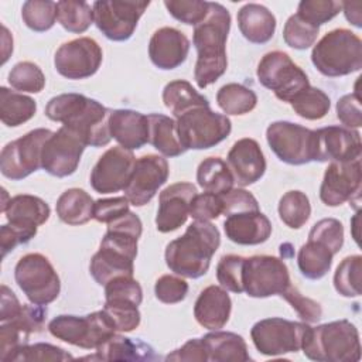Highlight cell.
I'll return each instance as SVG.
<instances>
[{
	"label": "cell",
	"mask_w": 362,
	"mask_h": 362,
	"mask_svg": "<svg viewBox=\"0 0 362 362\" xmlns=\"http://www.w3.org/2000/svg\"><path fill=\"white\" fill-rule=\"evenodd\" d=\"M143 223L134 212H127L107 223L99 250L92 256L89 272L95 281L105 286L116 277H133L137 242Z\"/></svg>",
	"instance_id": "obj_1"
},
{
	"label": "cell",
	"mask_w": 362,
	"mask_h": 362,
	"mask_svg": "<svg viewBox=\"0 0 362 362\" xmlns=\"http://www.w3.org/2000/svg\"><path fill=\"white\" fill-rule=\"evenodd\" d=\"M110 112L96 99L81 93L57 95L45 106V116L49 120L62 123L90 147H103L112 140Z\"/></svg>",
	"instance_id": "obj_2"
},
{
	"label": "cell",
	"mask_w": 362,
	"mask_h": 362,
	"mask_svg": "<svg viewBox=\"0 0 362 362\" xmlns=\"http://www.w3.org/2000/svg\"><path fill=\"white\" fill-rule=\"evenodd\" d=\"M230 14L219 3H209L206 17L194 27L192 42L197 49L194 79L199 89L215 83L228 68L226 40Z\"/></svg>",
	"instance_id": "obj_3"
},
{
	"label": "cell",
	"mask_w": 362,
	"mask_h": 362,
	"mask_svg": "<svg viewBox=\"0 0 362 362\" xmlns=\"http://www.w3.org/2000/svg\"><path fill=\"white\" fill-rule=\"evenodd\" d=\"M221 245V233L212 222L194 221L182 236L165 247V264L187 279H199L209 270L212 256Z\"/></svg>",
	"instance_id": "obj_4"
},
{
	"label": "cell",
	"mask_w": 362,
	"mask_h": 362,
	"mask_svg": "<svg viewBox=\"0 0 362 362\" xmlns=\"http://www.w3.org/2000/svg\"><path fill=\"white\" fill-rule=\"evenodd\" d=\"M301 351L317 362H358L361 341L358 328L348 320H338L310 327Z\"/></svg>",
	"instance_id": "obj_5"
},
{
	"label": "cell",
	"mask_w": 362,
	"mask_h": 362,
	"mask_svg": "<svg viewBox=\"0 0 362 362\" xmlns=\"http://www.w3.org/2000/svg\"><path fill=\"white\" fill-rule=\"evenodd\" d=\"M311 62L329 78L358 72L362 68V41L351 30H331L314 45Z\"/></svg>",
	"instance_id": "obj_6"
},
{
	"label": "cell",
	"mask_w": 362,
	"mask_h": 362,
	"mask_svg": "<svg viewBox=\"0 0 362 362\" xmlns=\"http://www.w3.org/2000/svg\"><path fill=\"white\" fill-rule=\"evenodd\" d=\"M178 137L185 150H206L223 141L232 130L226 115L216 113L211 106L194 107L177 117Z\"/></svg>",
	"instance_id": "obj_7"
},
{
	"label": "cell",
	"mask_w": 362,
	"mask_h": 362,
	"mask_svg": "<svg viewBox=\"0 0 362 362\" xmlns=\"http://www.w3.org/2000/svg\"><path fill=\"white\" fill-rule=\"evenodd\" d=\"M48 331L57 339L83 349H96L117 332L105 310L83 317L68 314L57 315L48 322Z\"/></svg>",
	"instance_id": "obj_8"
},
{
	"label": "cell",
	"mask_w": 362,
	"mask_h": 362,
	"mask_svg": "<svg viewBox=\"0 0 362 362\" xmlns=\"http://www.w3.org/2000/svg\"><path fill=\"white\" fill-rule=\"evenodd\" d=\"M259 82L273 90L277 99L290 103L310 86L307 74L283 51H270L257 64Z\"/></svg>",
	"instance_id": "obj_9"
},
{
	"label": "cell",
	"mask_w": 362,
	"mask_h": 362,
	"mask_svg": "<svg viewBox=\"0 0 362 362\" xmlns=\"http://www.w3.org/2000/svg\"><path fill=\"white\" fill-rule=\"evenodd\" d=\"M14 279L33 304L47 305L55 301L61 291L59 276L48 257L41 253L24 255L14 267Z\"/></svg>",
	"instance_id": "obj_10"
},
{
	"label": "cell",
	"mask_w": 362,
	"mask_h": 362,
	"mask_svg": "<svg viewBox=\"0 0 362 362\" xmlns=\"http://www.w3.org/2000/svg\"><path fill=\"white\" fill-rule=\"evenodd\" d=\"M308 328V322L304 321L272 317L257 321L250 329V338L262 355L280 356L300 351Z\"/></svg>",
	"instance_id": "obj_11"
},
{
	"label": "cell",
	"mask_w": 362,
	"mask_h": 362,
	"mask_svg": "<svg viewBox=\"0 0 362 362\" xmlns=\"http://www.w3.org/2000/svg\"><path fill=\"white\" fill-rule=\"evenodd\" d=\"M290 284V273L281 259L269 255L245 257L242 286L249 297L281 296Z\"/></svg>",
	"instance_id": "obj_12"
},
{
	"label": "cell",
	"mask_w": 362,
	"mask_h": 362,
	"mask_svg": "<svg viewBox=\"0 0 362 362\" xmlns=\"http://www.w3.org/2000/svg\"><path fill=\"white\" fill-rule=\"evenodd\" d=\"M52 133L40 127L7 143L0 154L1 174L8 180L20 181L41 168L42 147Z\"/></svg>",
	"instance_id": "obj_13"
},
{
	"label": "cell",
	"mask_w": 362,
	"mask_h": 362,
	"mask_svg": "<svg viewBox=\"0 0 362 362\" xmlns=\"http://www.w3.org/2000/svg\"><path fill=\"white\" fill-rule=\"evenodd\" d=\"M266 139L277 158L290 165L314 161V130L301 124L279 120L269 124Z\"/></svg>",
	"instance_id": "obj_14"
},
{
	"label": "cell",
	"mask_w": 362,
	"mask_h": 362,
	"mask_svg": "<svg viewBox=\"0 0 362 362\" xmlns=\"http://www.w3.org/2000/svg\"><path fill=\"white\" fill-rule=\"evenodd\" d=\"M150 1L100 0L92 4L93 23L110 41L129 40Z\"/></svg>",
	"instance_id": "obj_15"
},
{
	"label": "cell",
	"mask_w": 362,
	"mask_h": 362,
	"mask_svg": "<svg viewBox=\"0 0 362 362\" xmlns=\"http://www.w3.org/2000/svg\"><path fill=\"white\" fill-rule=\"evenodd\" d=\"M102 59L100 45L93 38L79 37L59 45L54 55V65L66 79H85L98 72Z\"/></svg>",
	"instance_id": "obj_16"
},
{
	"label": "cell",
	"mask_w": 362,
	"mask_h": 362,
	"mask_svg": "<svg viewBox=\"0 0 362 362\" xmlns=\"http://www.w3.org/2000/svg\"><path fill=\"white\" fill-rule=\"evenodd\" d=\"M362 189L361 158L352 161H331L320 187V199L327 206H339L358 201Z\"/></svg>",
	"instance_id": "obj_17"
},
{
	"label": "cell",
	"mask_w": 362,
	"mask_h": 362,
	"mask_svg": "<svg viewBox=\"0 0 362 362\" xmlns=\"http://www.w3.org/2000/svg\"><path fill=\"white\" fill-rule=\"evenodd\" d=\"M86 144L78 134L61 126L42 147L41 168L58 178L72 175L79 165Z\"/></svg>",
	"instance_id": "obj_18"
},
{
	"label": "cell",
	"mask_w": 362,
	"mask_h": 362,
	"mask_svg": "<svg viewBox=\"0 0 362 362\" xmlns=\"http://www.w3.org/2000/svg\"><path fill=\"white\" fill-rule=\"evenodd\" d=\"M170 175V167L164 157L146 154L136 158L133 173L126 185L124 197L134 206L148 204L158 188L165 184Z\"/></svg>",
	"instance_id": "obj_19"
},
{
	"label": "cell",
	"mask_w": 362,
	"mask_h": 362,
	"mask_svg": "<svg viewBox=\"0 0 362 362\" xmlns=\"http://www.w3.org/2000/svg\"><path fill=\"white\" fill-rule=\"evenodd\" d=\"M136 157L132 150L115 146L106 150L90 171V187L99 194H113L126 188Z\"/></svg>",
	"instance_id": "obj_20"
},
{
	"label": "cell",
	"mask_w": 362,
	"mask_h": 362,
	"mask_svg": "<svg viewBox=\"0 0 362 362\" xmlns=\"http://www.w3.org/2000/svg\"><path fill=\"white\" fill-rule=\"evenodd\" d=\"M362 143L356 129L327 126L314 130V161H352L361 158Z\"/></svg>",
	"instance_id": "obj_21"
},
{
	"label": "cell",
	"mask_w": 362,
	"mask_h": 362,
	"mask_svg": "<svg viewBox=\"0 0 362 362\" xmlns=\"http://www.w3.org/2000/svg\"><path fill=\"white\" fill-rule=\"evenodd\" d=\"M197 194V187L191 182H175L164 188L158 195L157 230L168 233L181 228L189 216L191 201Z\"/></svg>",
	"instance_id": "obj_22"
},
{
	"label": "cell",
	"mask_w": 362,
	"mask_h": 362,
	"mask_svg": "<svg viewBox=\"0 0 362 362\" xmlns=\"http://www.w3.org/2000/svg\"><path fill=\"white\" fill-rule=\"evenodd\" d=\"M226 164L239 187H247L259 181L266 173V158L255 139L243 137L230 147Z\"/></svg>",
	"instance_id": "obj_23"
},
{
	"label": "cell",
	"mask_w": 362,
	"mask_h": 362,
	"mask_svg": "<svg viewBox=\"0 0 362 362\" xmlns=\"http://www.w3.org/2000/svg\"><path fill=\"white\" fill-rule=\"evenodd\" d=\"M189 52V40L174 27L156 30L148 42V57L158 69L170 71L185 62Z\"/></svg>",
	"instance_id": "obj_24"
},
{
	"label": "cell",
	"mask_w": 362,
	"mask_h": 362,
	"mask_svg": "<svg viewBox=\"0 0 362 362\" xmlns=\"http://www.w3.org/2000/svg\"><path fill=\"white\" fill-rule=\"evenodd\" d=\"M272 222L260 211H243L226 215L223 230L226 238L238 245L255 246L264 243L272 235Z\"/></svg>",
	"instance_id": "obj_25"
},
{
	"label": "cell",
	"mask_w": 362,
	"mask_h": 362,
	"mask_svg": "<svg viewBox=\"0 0 362 362\" xmlns=\"http://www.w3.org/2000/svg\"><path fill=\"white\" fill-rule=\"evenodd\" d=\"M109 130L112 139L127 150H137L148 143V119L132 109L112 110Z\"/></svg>",
	"instance_id": "obj_26"
},
{
	"label": "cell",
	"mask_w": 362,
	"mask_h": 362,
	"mask_svg": "<svg viewBox=\"0 0 362 362\" xmlns=\"http://www.w3.org/2000/svg\"><path fill=\"white\" fill-rule=\"evenodd\" d=\"M232 311V300L228 291L221 286L205 287L195 304L194 317L197 322L206 329H221L229 321Z\"/></svg>",
	"instance_id": "obj_27"
},
{
	"label": "cell",
	"mask_w": 362,
	"mask_h": 362,
	"mask_svg": "<svg viewBox=\"0 0 362 362\" xmlns=\"http://www.w3.org/2000/svg\"><path fill=\"white\" fill-rule=\"evenodd\" d=\"M8 223L37 229L45 223L51 215L49 205L40 197L30 194H20L10 198L1 205Z\"/></svg>",
	"instance_id": "obj_28"
},
{
	"label": "cell",
	"mask_w": 362,
	"mask_h": 362,
	"mask_svg": "<svg viewBox=\"0 0 362 362\" xmlns=\"http://www.w3.org/2000/svg\"><path fill=\"white\" fill-rule=\"evenodd\" d=\"M156 355L151 345L141 339H132L120 334H113L103 344L96 348V354L83 356L81 359L96 361H156Z\"/></svg>",
	"instance_id": "obj_29"
},
{
	"label": "cell",
	"mask_w": 362,
	"mask_h": 362,
	"mask_svg": "<svg viewBox=\"0 0 362 362\" xmlns=\"http://www.w3.org/2000/svg\"><path fill=\"white\" fill-rule=\"evenodd\" d=\"M238 27L249 42L266 44L274 35L276 17L263 4L247 3L238 11Z\"/></svg>",
	"instance_id": "obj_30"
},
{
	"label": "cell",
	"mask_w": 362,
	"mask_h": 362,
	"mask_svg": "<svg viewBox=\"0 0 362 362\" xmlns=\"http://www.w3.org/2000/svg\"><path fill=\"white\" fill-rule=\"evenodd\" d=\"M202 341L209 362H246L252 359L243 337L235 332L212 329L202 337Z\"/></svg>",
	"instance_id": "obj_31"
},
{
	"label": "cell",
	"mask_w": 362,
	"mask_h": 362,
	"mask_svg": "<svg viewBox=\"0 0 362 362\" xmlns=\"http://www.w3.org/2000/svg\"><path fill=\"white\" fill-rule=\"evenodd\" d=\"M148 119V143L165 157H177L185 153L182 147L177 122L161 113H150Z\"/></svg>",
	"instance_id": "obj_32"
},
{
	"label": "cell",
	"mask_w": 362,
	"mask_h": 362,
	"mask_svg": "<svg viewBox=\"0 0 362 362\" xmlns=\"http://www.w3.org/2000/svg\"><path fill=\"white\" fill-rule=\"evenodd\" d=\"M93 198L82 188L64 191L55 205L58 218L66 225H83L93 218Z\"/></svg>",
	"instance_id": "obj_33"
},
{
	"label": "cell",
	"mask_w": 362,
	"mask_h": 362,
	"mask_svg": "<svg viewBox=\"0 0 362 362\" xmlns=\"http://www.w3.org/2000/svg\"><path fill=\"white\" fill-rule=\"evenodd\" d=\"M334 256L327 245L308 239L297 253V266L305 279L320 280L329 272Z\"/></svg>",
	"instance_id": "obj_34"
},
{
	"label": "cell",
	"mask_w": 362,
	"mask_h": 362,
	"mask_svg": "<svg viewBox=\"0 0 362 362\" xmlns=\"http://www.w3.org/2000/svg\"><path fill=\"white\" fill-rule=\"evenodd\" d=\"M163 102L171 113L178 117L182 113L201 106H209V100L201 95L188 81L177 79L168 82L163 89Z\"/></svg>",
	"instance_id": "obj_35"
},
{
	"label": "cell",
	"mask_w": 362,
	"mask_h": 362,
	"mask_svg": "<svg viewBox=\"0 0 362 362\" xmlns=\"http://www.w3.org/2000/svg\"><path fill=\"white\" fill-rule=\"evenodd\" d=\"M35 112L37 103L33 98L6 86L0 88V119L3 124L17 127L34 117Z\"/></svg>",
	"instance_id": "obj_36"
},
{
	"label": "cell",
	"mask_w": 362,
	"mask_h": 362,
	"mask_svg": "<svg viewBox=\"0 0 362 362\" xmlns=\"http://www.w3.org/2000/svg\"><path fill=\"white\" fill-rule=\"evenodd\" d=\"M198 185L206 191L223 195L233 188L235 180L226 164L221 157H206L197 168Z\"/></svg>",
	"instance_id": "obj_37"
},
{
	"label": "cell",
	"mask_w": 362,
	"mask_h": 362,
	"mask_svg": "<svg viewBox=\"0 0 362 362\" xmlns=\"http://www.w3.org/2000/svg\"><path fill=\"white\" fill-rule=\"evenodd\" d=\"M216 103L223 113L242 116L256 107L257 95L250 88L232 82L218 90Z\"/></svg>",
	"instance_id": "obj_38"
},
{
	"label": "cell",
	"mask_w": 362,
	"mask_h": 362,
	"mask_svg": "<svg viewBox=\"0 0 362 362\" xmlns=\"http://www.w3.org/2000/svg\"><path fill=\"white\" fill-rule=\"evenodd\" d=\"M57 21L66 31L82 34L93 23V8L86 1H57Z\"/></svg>",
	"instance_id": "obj_39"
},
{
	"label": "cell",
	"mask_w": 362,
	"mask_h": 362,
	"mask_svg": "<svg viewBox=\"0 0 362 362\" xmlns=\"http://www.w3.org/2000/svg\"><path fill=\"white\" fill-rule=\"evenodd\" d=\"M279 216L291 229H300L311 215L308 197L297 189L286 192L279 201Z\"/></svg>",
	"instance_id": "obj_40"
},
{
	"label": "cell",
	"mask_w": 362,
	"mask_h": 362,
	"mask_svg": "<svg viewBox=\"0 0 362 362\" xmlns=\"http://www.w3.org/2000/svg\"><path fill=\"white\" fill-rule=\"evenodd\" d=\"M361 276H362V256H346L334 273V287L338 294L344 297L361 296Z\"/></svg>",
	"instance_id": "obj_41"
},
{
	"label": "cell",
	"mask_w": 362,
	"mask_h": 362,
	"mask_svg": "<svg viewBox=\"0 0 362 362\" xmlns=\"http://www.w3.org/2000/svg\"><path fill=\"white\" fill-rule=\"evenodd\" d=\"M290 105L300 117L307 120H320L329 112L331 99L324 90L310 85L296 96Z\"/></svg>",
	"instance_id": "obj_42"
},
{
	"label": "cell",
	"mask_w": 362,
	"mask_h": 362,
	"mask_svg": "<svg viewBox=\"0 0 362 362\" xmlns=\"http://www.w3.org/2000/svg\"><path fill=\"white\" fill-rule=\"evenodd\" d=\"M21 18L33 31H48L57 21V3L49 0L24 1L21 7Z\"/></svg>",
	"instance_id": "obj_43"
},
{
	"label": "cell",
	"mask_w": 362,
	"mask_h": 362,
	"mask_svg": "<svg viewBox=\"0 0 362 362\" xmlns=\"http://www.w3.org/2000/svg\"><path fill=\"white\" fill-rule=\"evenodd\" d=\"M8 83L13 89L21 93H38L45 86V76L37 64L21 61L8 72Z\"/></svg>",
	"instance_id": "obj_44"
},
{
	"label": "cell",
	"mask_w": 362,
	"mask_h": 362,
	"mask_svg": "<svg viewBox=\"0 0 362 362\" xmlns=\"http://www.w3.org/2000/svg\"><path fill=\"white\" fill-rule=\"evenodd\" d=\"M74 356L66 352L65 349L47 344V342H37L33 345H21L17 348L6 362H34V361H72Z\"/></svg>",
	"instance_id": "obj_45"
},
{
	"label": "cell",
	"mask_w": 362,
	"mask_h": 362,
	"mask_svg": "<svg viewBox=\"0 0 362 362\" xmlns=\"http://www.w3.org/2000/svg\"><path fill=\"white\" fill-rule=\"evenodd\" d=\"M105 313L109 315L117 332H130L140 325L139 305L127 300H105Z\"/></svg>",
	"instance_id": "obj_46"
},
{
	"label": "cell",
	"mask_w": 362,
	"mask_h": 362,
	"mask_svg": "<svg viewBox=\"0 0 362 362\" xmlns=\"http://www.w3.org/2000/svg\"><path fill=\"white\" fill-rule=\"evenodd\" d=\"M320 28L307 23L297 14H293L287 18L283 28L284 42L294 49H307L314 45L318 37Z\"/></svg>",
	"instance_id": "obj_47"
},
{
	"label": "cell",
	"mask_w": 362,
	"mask_h": 362,
	"mask_svg": "<svg viewBox=\"0 0 362 362\" xmlns=\"http://www.w3.org/2000/svg\"><path fill=\"white\" fill-rule=\"evenodd\" d=\"M342 10V3L335 0H303L298 3L297 16L320 28Z\"/></svg>",
	"instance_id": "obj_48"
},
{
	"label": "cell",
	"mask_w": 362,
	"mask_h": 362,
	"mask_svg": "<svg viewBox=\"0 0 362 362\" xmlns=\"http://www.w3.org/2000/svg\"><path fill=\"white\" fill-rule=\"evenodd\" d=\"M245 257L238 255H225L219 259L216 266V279L221 287L232 293H243L242 272Z\"/></svg>",
	"instance_id": "obj_49"
},
{
	"label": "cell",
	"mask_w": 362,
	"mask_h": 362,
	"mask_svg": "<svg viewBox=\"0 0 362 362\" xmlns=\"http://www.w3.org/2000/svg\"><path fill=\"white\" fill-rule=\"evenodd\" d=\"M209 3L201 0H165L164 6L175 20L195 27L206 17Z\"/></svg>",
	"instance_id": "obj_50"
},
{
	"label": "cell",
	"mask_w": 362,
	"mask_h": 362,
	"mask_svg": "<svg viewBox=\"0 0 362 362\" xmlns=\"http://www.w3.org/2000/svg\"><path fill=\"white\" fill-rule=\"evenodd\" d=\"M308 239H315L327 245L337 255L344 245V226L335 218H324L313 225Z\"/></svg>",
	"instance_id": "obj_51"
},
{
	"label": "cell",
	"mask_w": 362,
	"mask_h": 362,
	"mask_svg": "<svg viewBox=\"0 0 362 362\" xmlns=\"http://www.w3.org/2000/svg\"><path fill=\"white\" fill-rule=\"evenodd\" d=\"M222 214H223L222 195L205 191L202 194H197L191 201L189 216H192L195 221L211 222L214 219H218Z\"/></svg>",
	"instance_id": "obj_52"
},
{
	"label": "cell",
	"mask_w": 362,
	"mask_h": 362,
	"mask_svg": "<svg viewBox=\"0 0 362 362\" xmlns=\"http://www.w3.org/2000/svg\"><path fill=\"white\" fill-rule=\"evenodd\" d=\"M105 300H127L140 305L143 301V288L133 277H116L105 284Z\"/></svg>",
	"instance_id": "obj_53"
},
{
	"label": "cell",
	"mask_w": 362,
	"mask_h": 362,
	"mask_svg": "<svg viewBox=\"0 0 362 362\" xmlns=\"http://www.w3.org/2000/svg\"><path fill=\"white\" fill-rule=\"evenodd\" d=\"M280 297H283L291 305V308L304 322H317L322 315L321 305L315 300L303 296L293 284H290Z\"/></svg>",
	"instance_id": "obj_54"
},
{
	"label": "cell",
	"mask_w": 362,
	"mask_h": 362,
	"mask_svg": "<svg viewBox=\"0 0 362 362\" xmlns=\"http://www.w3.org/2000/svg\"><path fill=\"white\" fill-rule=\"evenodd\" d=\"M188 288V283L182 277H178V274H164L157 279L154 294L157 300L164 304H177L187 297Z\"/></svg>",
	"instance_id": "obj_55"
},
{
	"label": "cell",
	"mask_w": 362,
	"mask_h": 362,
	"mask_svg": "<svg viewBox=\"0 0 362 362\" xmlns=\"http://www.w3.org/2000/svg\"><path fill=\"white\" fill-rule=\"evenodd\" d=\"M129 199L126 197H113L95 201L93 219L100 223H109L129 212Z\"/></svg>",
	"instance_id": "obj_56"
},
{
	"label": "cell",
	"mask_w": 362,
	"mask_h": 362,
	"mask_svg": "<svg viewBox=\"0 0 362 362\" xmlns=\"http://www.w3.org/2000/svg\"><path fill=\"white\" fill-rule=\"evenodd\" d=\"M337 117L345 127L358 129L362 126V112L358 92L344 95L338 99Z\"/></svg>",
	"instance_id": "obj_57"
},
{
	"label": "cell",
	"mask_w": 362,
	"mask_h": 362,
	"mask_svg": "<svg viewBox=\"0 0 362 362\" xmlns=\"http://www.w3.org/2000/svg\"><path fill=\"white\" fill-rule=\"evenodd\" d=\"M37 235V229L23 228L11 223H6L0 228V247L1 257L4 259L16 246L27 243Z\"/></svg>",
	"instance_id": "obj_58"
},
{
	"label": "cell",
	"mask_w": 362,
	"mask_h": 362,
	"mask_svg": "<svg viewBox=\"0 0 362 362\" xmlns=\"http://www.w3.org/2000/svg\"><path fill=\"white\" fill-rule=\"evenodd\" d=\"M223 215L243 211H260L259 202L253 194L243 188H232L229 192L222 195Z\"/></svg>",
	"instance_id": "obj_59"
},
{
	"label": "cell",
	"mask_w": 362,
	"mask_h": 362,
	"mask_svg": "<svg viewBox=\"0 0 362 362\" xmlns=\"http://www.w3.org/2000/svg\"><path fill=\"white\" fill-rule=\"evenodd\" d=\"M165 361H199L206 362V349L204 345L202 338H192L188 339L181 348L174 349L171 354L165 356Z\"/></svg>",
	"instance_id": "obj_60"
},
{
	"label": "cell",
	"mask_w": 362,
	"mask_h": 362,
	"mask_svg": "<svg viewBox=\"0 0 362 362\" xmlns=\"http://www.w3.org/2000/svg\"><path fill=\"white\" fill-rule=\"evenodd\" d=\"M0 290V322H6L13 320L21 311L23 304L6 284H1Z\"/></svg>",
	"instance_id": "obj_61"
},
{
	"label": "cell",
	"mask_w": 362,
	"mask_h": 362,
	"mask_svg": "<svg viewBox=\"0 0 362 362\" xmlns=\"http://www.w3.org/2000/svg\"><path fill=\"white\" fill-rule=\"evenodd\" d=\"M361 1H355V3H342V10H344V14L346 17V20L349 23H352L355 27L361 28L362 27V23H361Z\"/></svg>",
	"instance_id": "obj_62"
}]
</instances>
